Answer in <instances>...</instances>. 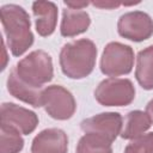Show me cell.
Wrapping results in <instances>:
<instances>
[{"label":"cell","mask_w":153,"mask_h":153,"mask_svg":"<svg viewBox=\"0 0 153 153\" xmlns=\"http://www.w3.org/2000/svg\"><path fill=\"white\" fill-rule=\"evenodd\" d=\"M0 18L12 54L14 56L22 55L33 43L29 14L23 7L10 4L1 7Z\"/></svg>","instance_id":"obj_1"},{"label":"cell","mask_w":153,"mask_h":153,"mask_svg":"<svg viewBox=\"0 0 153 153\" xmlns=\"http://www.w3.org/2000/svg\"><path fill=\"white\" fill-rule=\"evenodd\" d=\"M97 48L90 39H78L63 45L60 53V66L67 76L81 79L87 76L94 67Z\"/></svg>","instance_id":"obj_2"},{"label":"cell","mask_w":153,"mask_h":153,"mask_svg":"<svg viewBox=\"0 0 153 153\" xmlns=\"http://www.w3.org/2000/svg\"><path fill=\"white\" fill-rule=\"evenodd\" d=\"M18 76L32 87L41 88L53 79V61L44 50H35L25 56L13 68Z\"/></svg>","instance_id":"obj_3"},{"label":"cell","mask_w":153,"mask_h":153,"mask_svg":"<svg viewBox=\"0 0 153 153\" xmlns=\"http://www.w3.org/2000/svg\"><path fill=\"white\" fill-rule=\"evenodd\" d=\"M94 97L98 103L105 106L128 105L135 97V88L128 79L109 78L98 85Z\"/></svg>","instance_id":"obj_4"},{"label":"cell","mask_w":153,"mask_h":153,"mask_svg":"<svg viewBox=\"0 0 153 153\" xmlns=\"http://www.w3.org/2000/svg\"><path fill=\"white\" fill-rule=\"evenodd\" d=\"M134 63V53L129 45L111 42L109 43L102 55L100 69L104 74L117 76L128 74Z\"/></svg>","instance_id":"obj_5"},{"label":"cell","mask_w":153,"mask_h":153,"mask_svg":"<svg viewBox=\"0 0 153 153\" xmlns=\"http://www.w3.org/2000/svg\"><path fill=\"white\" fill-rule=\"evenodd\" d=\"M42 106L55 120H68L75 111V100L72 93L59 85H51L43 90Z\"/></svg>","instance_id":"obj_6"},{"label":"cell","mask_w":153,"mask_h":153,"mask_svg":"<svg viewBox=\"0 0 153 153\" xmlns=\"http://www.w3.org/2000/svg\"><path fill=\"white\" fill-rule=\"evenodd\" d=\"M118 33L134 42H141L151 37L153 33V20L141 11L128 12L118 19Z\"/></svg>","instance_id":"obj_7"},{"label":"cell","mask_w":153,"mask_h":153,"mask_svg":"<svg viewBox=\"0 0 153 153\" xmlns=\"http://www.w3.org/2000/svg\"><path fill=\"white\" fill-rule=\"evenodd\" d=\"M0 123L12 127L23 134H30L36 129L38 117L33 111L17 104L4 103L0 110Z\"/></svg>","instance_id":"obj_8"},{"label":"cell","mask_w":153,"mask_h":153,"mask_svg":"<svg viewBox=\"0 0 153 153\" xmlns=\"http://www.w3.org/2000/svg\"><path fill=\"white\" fill-rule=\"evenodd\" d=\"M122 117L117 112H104L81 122V129L85 133L100 135L112 142L121 133Z\"/></svg>","instance_id":"obj_9"},{"label":"cell","mask_w":153,"mask_h":153,"mask_svg":"<svg viewBox=\"0 0 153 153\" xmlns=\"http://www.w3.org/2000/svg\"><path fill=\"white\" fill-rule=\"evenodd\" d=\"M68 139L63 130L49 128L42 130L32 141V153H67Z\"/></svg>","instance_id":"obj_10"},{"label":"cell","mask_w":153,"mask_h":153,"mask_svg":"<svg viewBox=\"0 0 153 153\" xmlns=\"http://www.w3.org/2000/svg\"><path fill=\"white\" fill-rule=\"evenodd\" d=\"M32 12L36 17V30L41 36H49L54 32L57 20V7L51 1H35Z\"/></svg>","instance_id":"obj_11"},{"label":"cell","mask_w":153,"mask_h":153,"mask_svg":"<svg viewBox=\"0 0 153 153\" xmlns=\"http://www.w3.org/2000/svg\"><path fill=\"white\" fill-rule=\"evenodd\" d=\"M7 88H8L10 93L12 96H14L16 98H18L25 103H29L35 108L42 106L43 90L37 88V87H32V86L27 85L26 82H24L18 76V74L16 73L14 69H12V72L8 75Z\"/></svg>","instance_id":"obj_12"},{"label":"cell","mask_w":153,"mask_h":153,"mask_svg":"<svg viewBox=\"0 0 153 153\" xmlns=\"http://www.w3.org/2000/svg\"><path fill=\"white\" fill-rule=\"evenodd\" d=\"M90 16L82 10L65 8L61 20V35L65 37L76 36L82 33L90 26Z\"/></svg>","instance_id":"obj_13"},{"label":"cell","mask_w":153,"mask_h":153,"mask_svg":"<svg viewBox=\"0 0 153 153\" xmlns=\"http://www.w3.org/2000/svg\"><path fill=\"white\" fill-rule=\"evenodd\" d=\"M135 76L145 90L153 88V45L137 54Z\"/></svg>","instance_id":"obj_14"},{"label":"cell","mask_w":153,"mask_h":153,"mask_svg":"<svg viewBox=\"0 0 153 153\" xmlns=\"http://www.w3.org/2000/svg\"><path fill=\"white\" fill-rule=\"evenodd\" d=\"M151 127V120L146 112L140 110L130 111L126 117L124 129L122 130L121 136L123 139H136Z\"/></svg>","instance_id":"obj_15"},{"label":"cell","mask_w":153,"mask_h":153,"mask_svg":"<svg viewBox=\"0 0 153 153\" xmlns=\"http://www.w3.org/2000/svg\"><path fill=\"white\" fill-rule=\"evenodd\" d=\"M76 153H112L111 142L100 135L85 133L79 140Z\"/></svg>","instance_id":"obj_16"},{"label":"cell","mask_w":153,"mask_h":153,"mask_svg":"<svg viewBox=\"0 0 153 153\" xmlns=\"http://www.w3.org/2000/svg\"><path fill=\"white\" fill-rule=\"evenodd\" d=\"M17 129L1 124L0 135V153H18L23 146L24 140Z\"/></svg>","instance_id":"obj_17"},{"label":"cell","mask_w":153,"mask_h":153,"mask_svg":"<svg viewBox=\"0 0 153 153\" xmlns=\"http://www.w3.org/2000/svg\"><path fill=\"white\" fill-rule=\"evenodd\" d=\"M124 153H153V133L134 139L126 147Z\"/></svg>","instance_id":"obj_18"},{"label":"cell","mask_w":153,"mask_h":153,"mask_svg":"<svg viewBox=\"0 0 153 153\" xmlns=\"http://www.w3.org/2000/svg\"><path fill=\"white\" fill-rule=\"evenodd\" d=\"M92 4L96 7H100V8H114L121 5V2H116V1H93Z\"/></svg>","instance_id":"obj_19"},{"label":"cell","mask_w":153,"mask_h":153,"mask_svg":"<svg viewBox=\"0 0 153 153\" xmlns=\"http://www.w3.org/2000/svg\"><path fill=\"white\" fill-rule=\"evenodd\" d=\"M65 5L68 8H73V10H81L82 7H86L88 5L87 1H65Z\"/></svg>","instance_id":"obj_20"},{"label":"cell","mask_w":153,"mask_h":153,"mask_svg":"<svg viewBox=\"0 0 153 153\" xmlns=\"http://www.w3.org/2000/svg\"><path fill=\"white\" fill-rule=\"evenodd\" d=\"M146 114L148 115V117L151 120V123H153V99L147 104V106H146Z\"/></svg>","instance_id":"obj_21"}]
</instances>
